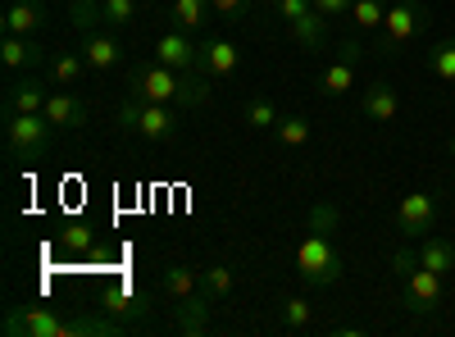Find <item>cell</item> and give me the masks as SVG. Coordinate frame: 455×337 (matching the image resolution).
Returning a JSON list of instances; mask_svg holds the SVG:
<instances>
[{
	"instance_id": "cell-38",
	"label": "cell",
	"mask_w": 455,
	"mask_h": 337,
	"mask_svg": "<svg viewBox=\"0 0 455 337\" xmlns=\"http://www.w3.org/2000/svg\"><path fill=\"white\" fill-rule=\"evenodd\" d=\"M364 51H369V46H360L355 36H351V42H341V46H337V55H341V60H351V64H360V60H364Z\"/></svg>"
},
{
	"instance_id": "cell-23",
	"label": "cell",
	"mask_w": 455,
	"mask_h": 337,
	"mask_svg": "<svg viewBox=\"0 0 455 337\" xmlns=\"http://www.w3.org/2000/svg\"><path fill=\"white\" fill-rule=\"evenodd\" d=\"M351 87H355V64L337 55V64L319 78V92H323V96H341V92H351Z\"/></svg>"
},
{
	"instance_id": "cell-37",
	"label": "cell",
	"mask_w": 455,
	"mask_h": 337,
	"mask_svg": "<svg viewBox=\"0 0 455 337\" xmlns=\"http://www.w3.org/2000/svg\"><path fill=\"white\" fill-rule=\"evenodd\" d=\"M351 5H355V0H315L319 14H351Z\"/></svg>"
},
{
	"instance_id": "cell-40",
	"label": "cell",
	"mask_w": 455,
	"mask_h": 337,
	"mask_svg": "<svg viewBox=\"0 0 455 337\" xmlns=\"http://www.w3.org/2000/svg\"><path fill=\"white\" fill-rule=\"evenodd\" d=\"M451 182H455V173H451Z\"/></svg>"
},
{
	"instance_id": "cell-41",
	"label": "cell",
	"mask_w": 455,
	"mask_h": 337,
	"mask_svg": "<svg viewBox=\"0 0 455 337\" xmlns=\"http://www.w3.org/2000/svg\"><path fill=\"white\" fill-rule=\"evenodd\" d=\"M96 5H100V0H96Z\"/></svg>"
},
{
	"instance_id": "cell-32",
	"label": "cell",
	"mask_w": 455,
	"mask_h": 337,
	"mask_svg": "<svg viewBox=\"0 0 455 337\" xmlns=\"http://www.w3.org/2000/svg\"><path fill=\"white\" fill-rule=\"evenodd\" d=\"M201 287H205L210 296H228V292H233V269H228V265L201 269Z\"/></svg>"
},
{
	"instance_id": "cell-39",
	"label": "cell",
	"mask_w": 455,
	"mask_h": 337,
	"mask_svg": "<svg viewBox=\"0 0 455 337\" xmlns=\"http://www.w3.org/2000/svg\"><path fill=\"white\" fill-rule=\"evenodd\" d=\"M451 156H455V137H451Z\"/></svg>"
},
{
	"instance_id": "cell-24",
	"label": "cell",
	"mask_w": 455,
	"mask_h": 337,
	"mask_svg": "<svg viewBox=\"0 0 455 337\" xmlns=\"http://www.w3.org/2000/svg\"><path fill=\"white\" fill-rule=\"evenodd\" d=\"M100 306H105V310H124V315H146V310H150L146 296H141V292H128V287L100 292Z\"/></svg>"
},
{
	"instance_id": "cell-30",
	"label": "cell",
	"mask_w": 455,
	"mask_h": 337,
	"mask_svg": "<svg viewBox=\"0 0 455 337\" xmlns=\"http://www.w3.org/2000/svg\"><path fill=\"white\" fill-rule=\"evenodd\" d=\"M351 19H355V28H383L387 5H383V0H355V5H351Z\"/></svg>"
},
{
	"instance_id": "cell-1",
	"label": "cell",
	"mask_w": 455,
	"mask_h": 337,
	"mask_svg": "<svg viewBox=\"0 0 455 337\" xmlns=\"http://www.w3.org/2000/svg\"><path fill=\"white\" fill-rule=\"evenodd\" d=\"M128 96L137 100H156V105H187V109H201L210 105V73H178L160 60L150 64H132L128 68Z\"/></svg>"
},
{
	"instance_id": "cell-16",
	"label": "cell",
	"mask_w": 455,
	"mask_h": 337,
	"mask_svg": "<svg viewBox=\"0 0 455 337\" xmlns=\"http://www.w3.org/2000/svg\"><path fill=\"white\" fill-rule=\"evenodd\" d=\"M0 60H5L10 73H32L36 64H46V51L32 42V36H14L5 32V42H0Z\"/></svg>"
},
{
	"instance_id": "cell-33",
	"label": "cell",
	"mask_w": 455,
	"mask_h": 337,
	"mask_svg": "<svg viewBox=\"0 0 455 337\" xmlns=\"http://www.w3.org/2000/svg\"><path fill=\"white\" fill-rule=\"evenodd\" d=\"M428 60H433V73L442 83H455V42H437Z\"/></svg>"
},
{
	"instance_id": "cell-15",
	"label": "cell",
	"mask_w": 455,
	"mask_h": 337,
	"mask_svg": "<svg viewBox=\"0 0 455 337\" xmlns=\"http://www.w3.org/2000/svg\"><path fill=\"white\" fill-rule=\"evenodd\" d=\"M237 68H242V51L233 42H223V36L201 42V73H210V78H233Z\"/></svg>"
},
{
	"instance_id": "cell-6",
	"label": "cell",
	"mask_w": 455,
	"mask_h": 337,
	"mask_svg": "<svg viewBox=\"0 0 455 337\" xmlns=\"http://www.w3.org/2000/svg\"><path fill=\"white\" fill-rule=\"evenodd\" d=\"M274 10L283 14L296 46H306V51H323L328 46V28H323V14L315 10V0H274Z\"/></svg>"
},
{
	"instance_id": "cell-27",
	"label": "cell",
	"mask_w": 455,
	"mask_h": 337,
	"mask_svg": "<svg viewBox=\"0 0 455 337\" xmlns=\"http://www.w3.org/2000/svg\"><path fill=\"white\" fill-rule=\"evenodd\" d=\"M278 119H283V115H278V105H274V100H264V96H255V100L246 105V128H255V132H274Z\"/></svg>"
},
{
	"instance_id": "cell-5",
	"label": "cell",
	"mask_w": 455,
	"mask_h": 337,
	"mask_svg": "<svg viewBox=\"0 0 455 337\" xmlns=\"http://www.w3.org/2000/svg\"><path fill=\"white\" fill-rule=\"evenodd\" d=\"M0 333L5 337H78V324L46 306H10Z\"/></svg>"
},
{
	"instance_id": "cell-12",
	"label": "cell",
	"mask_w": 455,
	"mask_h": 337,
	"mask_svg": "<svg viewBox=\"0 0 455 337\" xmlns=\"http://www.w3.org/2000/svg\"><path fill=\"white\" fill-rule=\"evenodd\" d=\"M83 60L92 64V73H109V68H119L124 64V46L114 42V32L109 28H96V32H83Z\"/></svg>"
},
{
	"instance_id": "cell-19",
	"label": "cell",
	"mask_w": 455,
	"mask_h": 337,
	"mask_svg": "<svg viewBox=\"0 0 455 337\" xmlns=\"http://www.w3.org/2000/svg\"><path fill=\"white\" fill-rule=\"evenodd\" d=\"M87 73H92V64L83 60V51H60V55H51V78H55L60 87H78Z\"/></svg>"
},
{
	"instance_id": "cell-10",
	"label": "cell",
	"mask_w": 455,
	"mask_h": 337,
	"mask_svg": "<svg viewBox=\"0 0 455 337\" xmlns=\"http://www.w3.org/2000/svg\"><path fill=\"white\" fill-rule=\"evenodd\" d=\"M433 219H437V201H433L428 192L401 197V205H396V214H392V223H396L401 237H424V233L433 229Z\"/></svg>"
},
{
	"instance_id": "cell-36",
	"label": "cell",
	"mask_w": 455,
	"mask_h": 337,
	"mask_svg": "<svg viewBox=\"0 0 455 337\" xmlns=\"http://www.w3.org/2000/svg\"><path fill=\"white\" fill-rule=\"evenodd\" d=\"M414 265H419V255H414V251H405V246H401V251H392V274H396V278H405Z\"/></svg>"
},
{
	"instance_id": "cell-11",
	"label": "cell",
	"mask_w": 455,
	"mask_h": 337,
	"mask_svg": "<svg viewBox=\"0 0 455 337\" xmlns=\"http://www.w3.org/2000/svg\"><path fill=\"white\" fill-rule=\"evenodd\" d=\"M51 100L46 83L32 78V73H19V78L5 87V115H42Z\"/></svg>"
},
{
	"instance_id": "cell-3",
	"label": "cell",
	"mask_w": 455,
	"mask_h": 337,
	"mask_svg": "<svg viewBox=\"0 0 455 337\" xmlns=\"http://www.w3.org/2000/svg\"><path fill=\"white\" fill-rule=\"evenodd\" d=\"M296 269L310 287H332V283H341V274H347V260H341V251L332 246L328 233H310L296 246Z\"/></svg>"
},
{
	"instance_id": "cell-18",
	"label": "cell",
	"mask_w": 455,
	"mask_h": 337,
	"mask_svg": "<svg viewBox=\"0 0 455 337\" xmlns=\"http://www.w3.org/2000/svg\"><path fill=\"white\" fill-rule=\"evenodd\" d=\"M42 23H46L42 0H14V5L5 10V32H14V36H32Z\"/></svg>"
},
{
	"instance_id": "cell-35",
	"label": "cell",
	"mask_w": 455,
	"mask_h": 337,
	"mask_svg": "<svg viewBox=\"0 0 455 337\" xmlns=\"http://www.w3.org/2000/svg\"><path fill=\"white\" fill-rule=\"evenodd\" d=\"M332 229H337V205L319 201V205L310 210V233H332Z\"/></svg>"
},
{
	"instance_id": "cell-29",
	"label": "cell",
	"mask_w": 455,
	"mask_h": 337,
	"mask_svg": "<svg viewBox=\"0 0 455 337\" xmlns=\"http://www.w3.org/2000/svg\"><path fill=\"white\" fill-rule=\"evenodd\" d=\"M60 246H64V251H92V246H96V237H92V229H87V223L68 219L64 229H60Z\"/></svg>"
},
{
	"instance_id": "cell-4",
	"label": "cell",
	"mask_w": 455,
	"mask_h": 337,
	"mask_svg": "<svg viewBox=\"0 0 455 337\" xmlns=\"http://www.w3.org/2000/svg\"><path fill=\"white\" fill-rule=\"evenodd\" d=\"M55 124L46 115H5V146L14 160H42L55 141Z\"/></svg>"
},
{
	"instance_id": "cell-7",
	"label": "cell",
	"mask_w": 455,
	"mask_h": 337,
	"mask_svg": "<svg viewBox=\"0 0 455 337\" xmlns=\"http://www.w3.org/2000/svg\"><path fill=\"white\" fill-rule=\"evenodd\" d=\"M442 296H446V278L424 269V265H414L405 278H401V306L410 315H433L442 306Z\"/></svg>"
},
{
	"instance_id": "cell-34",
	"label": "cell",
	"mask_w": 455,
	"mask_h": 337,
	"mask_svg": "<svg viewBox=\"0 0 455 337\" xmlns=\"http://www.w3.org/2000/svg\"><path fill=\"white\" fill-rule=\"evenodd\" d=\"M210 14H219L223 23H246L251 0H210Z\"/></svg>"
},
{
	"instance_id": "cell-28",
	"label": "cell",
	"mask_w": 455,
	"mask_h": 337,
	"mask_svg": "<svg viewBox=\"0 0 455 337\" xmlns=\"http://www.w3.org/2000/svg\"><path fill=\"white\" fill-rule=\"evenodd\" d=\"M68 23L78 28V32H96V28H105L96 0H73V5H68Z\"/></svg>"
},
{
	"instance_id": "cell-22",
	"label": "cell",
	"mask_w": 455,
	"mask_h": 337,
	"mask_svg": "<svg viewBox=\"0 0 455 337\" xmlns=\"http://www.w3.org/2000/svg\"><path fill=\"white\" fill-rule=\"evenodd\" d=\"M173 28H182V32H196L205 19H210V0H173Z\"/></svg>"
},
{
	"instance_id": "cell-17",
	"label": "cell",
	"mask_w": 455,
	"mask_h": 337,
	"mask_svg": "<svg viewBox=\"0 0 455 337\" xmlns=\"http://www.w3.org/2000/svg\"><path fill=\"white\" fill-rule=\"evenodd\" d=\"M360 109H364L373 124H392V119L401 115V96H396V87H387V83H369L364 96H360Z\"/></svg>"
},
{
	"instance_id": "cell-8",
	"label": "cell",
	"mask_w": 455,
	"mask_h": 337,
	"mask_svg": "<svg viewBox=\"0 0 455 337\" xmlns=\"http://www.w3.org/2000/svg\"><path fill=\"white\" fill-rule=\"evenodd\" d=\"M150 55H156L160 64H169V68H178V73H201V42H192V32H182V28L160 32Z\"/></svg>"
},
{
	"instance_id": "cell-21",
	"label": "cell",
	"mask_w": 455,
	"mask_h": 337,
	"mask_svg": "<svg viewBox=\"0 0 455 337\" xmlns=\"http://www.w3.org/2000/svg\"><path fill=\"white\" fill-rule=\"evenodd\" d=\"M164 296H173V301H182V296H196L201 292V269H187V265H169L164 278H160Z\"/></svg>"
},
{
	"instance_id": "cell-31",
	"label": "cell",
	"mask_w": 455,
	"mask_h": 337,
	"mask_svg": "<svg viewBox=\"0 0 455 337\" xmlns=\"http://www.w3.org/2000/svg\"><path fill=\"white\" fill-rule=\"evenodd\" d=\"M132 14H137V0H100L105 28H124V23H132Z\"/></svg>"
},
{
	"instance_id": "cell-14",
	"label": "cell",
	"mask_w": 455,
	"mask_h": 337,
	"mask_svg": "<svg viewBox=\"0 0 455 337\" xmlns=\"http://www.w3.org/2000/svg\"><path fill=\"white\" fill-rule=\"evenodd\" d=\"M42 115H46L60 132H64V128H68V132H78V128H87V119H92V115H87V105L73 96L68 87H64V92H51V100H46Z\"/></svg>"
},
{
	"instance_id": "cell-26",
	"label": "cell",
	"mask_w": 455,
	"mask_h": 337,
	"mask_svg": "<svg viewBox=\"0 0 455 337\" xmlns=\"http://www.w3.org/2000/svg\"><path fill=\"white\" fill-rule=\"evenodd\" d=\"M315 324V306L306 301V296H287L283 301V328L287 333H300V328H310Z\"/></svg>"
},
{
	"instance_id": "cell-13",
	"label": "cell",
	"mask_w": 455,
	"mask_h": 337,
	"mask_svg": "<svg viewBox=\"0 0 455 337\" xmlns=\"http://www.w3.org/2000/svg\"><path fill=\"white\" fill-rule=\"evenodd\" d=\"M210 301L214 296L201 287L196 296H182V301H173V328L182 333V337H201V333H210Z\"/></svg>"
},
{
	"instance_id": "cell-9",
	"label": "cell",
	"mask_w": 455,
	"mask_h": 337,
	"mask_svg": "<svg viewBox=\"0 0 455 337\" xmlns=\"http://www.w3.org/2000/svg\"><path fill=\"white\" fill-rule=\"evenodd\" d=\"M428 19V10L419 5V0H401V5H392L387 10V19H383V42H378V51L383 55H392L396 46H405L414 32H419V23Z\"/></svg>"
},
{
	"instance_id": "cell-25",
	"label": "cell",
	"mask_w": 455,
	"mask_h": 337,
	"mask_svg": "<svg viewBox=\"0 0 455 337\" xmlns=\"http://www.w3.org/2000/svg\"><path fill=\"white\" fill-rule=\"evenodd\" d=\"M274 137H278L283 146H306V141H310V119H306V115H283V119L274 124Z\"/></svg>"
},
{
	"instance_id": "cell-2",
	"label": "cell",
	"mask_w": 455,
	"mask_h": 337,
	"mask_svg": "<svg viewBox=\"0 0 455 337\" xmlns=\"http://www.w3.org/2000/svg\"><path fill=\"white\" fill-rule=\"evenodd\" d=\"M114 124H119L124 132H132V137H141V141H178L173 105H156V100L128 96L119 109H114Z\"/></svg>"
},
{
	"instance_id": "cell-20",
	"label": "cell",
	"mask_w": 455,
	"mask_h": 337,
	"mask_svg": "<svg viewBox=\"0 0 455 337\" xmlns=\"http://www.w3.org/2000/svg\"><path fill=\"white\" fill-rule=\"evenodd\" d=\"M419 265L424 269H433V274H455V242L451 237H428L424 246H419Z\"/></svg>"
}]
</instances>
